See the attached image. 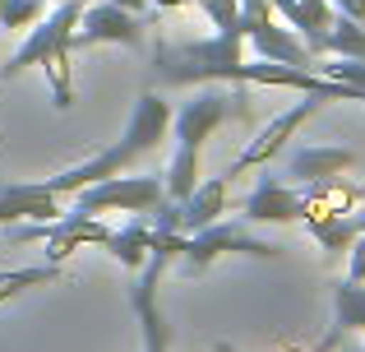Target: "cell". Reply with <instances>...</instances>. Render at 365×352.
<instances>
[{
    "instance_id": "11",
    "label": "cell",
    "mask_w": 365,
    "mask_h": 352,
    "mask_svg": "<svg viewBox=\"0 0 365 352\" xmlns=\"http://www.w3.org/2000/svg\"><path fill=\"white\" fill-rule=\"evenodd\" d=\"M167 130H171V107L158 98V93H143V98L134 102L130 126H125L120 139L134 149V158H139V154H153V149L167 139Z\"/></svg>"
},
{
    "instance_id": "7",
    "label": "cell",
    "mask_w": 365,
    "mask_h": 352,
    "mask_svg": "<svg viewBox=\"0 0 365 352\" xmlns=\"http://www.w3.org/2000/svg\"><path fill=\"white\" fill-rule=\"evenodd\" d=\"M245 223H301L305 218V186H287L277 176H264L241 204Z\"/></svg>"
},
{
    "instance_id": "25",
    "label": "cell",
    "mask_w": 365,
    "mask_h": 352,
    "mask_svg": "<svg viewBox=\"0 0 365 352\" xmlns=\"http://www.w3.org/2000/svg\"><path fill=\"white\" fill-rule=\"evenodd\" d=\"M111 5H120V9H130V14H143V9H148V0H111Z\"/></svg>"
},
{
    "instance_id": "31",
    "label": "cell",
    "mask_w": 365,
    "mask_h": 352,
    "mask_svg": "<svg viewBox=\"0 0 365 352\" xmlns=\"http://www.w3.org/2000/svg\"><path fill=\"white\" fill-rule=\"evenodd\" d=\"M361 102H365V93H361Z\"/></svg>"
},
{
    "instance_id": "2",
    "label": "cell",
    "mask_w": 365,
    "mask_h": 352,
    "mask_svg": "<svg viewBox=\"0 0 365 352\" xmlns=\"http://www.w3.org/2000/svg\"><path fill=\"white\" fill-rule=\"evenodd\" d=\"M83 5H88V0H65V5H56L51 14L37 19V24L28 28L24 46L0 65V79H14V74L28 70V65H42L46 56H56V51H74V28H79Z\"/></svg>"
},
{
    "instance_id": "18",
    "label": "cell",
    "mask_w": 365,
    "mask_h": 352,
    "mask_svg": "<svg viewBox=\"0 0 365 352\" xmlns=\"http://www.w3.org/2000/svg\"><path fill=\"white\" fill-rule=\"evenodd\" d=\"M305 227H310V236L324 246V255H342V251H351V241H356L351 213H329V218H314V223H305Z\"/></svg>"
},
{
    "instance_id": "16",
    "label": "cell",
    "mask_w": 365,
    "mask_h": 352,
    "mask_svg": "<svg viewBox=\"0 0 365 352\" xmlns=\"http://www.w3.org/2000/svg\"><path fill=\"white\" fill-rule=\"evenodd\" d=\"M195 186H199V149L176 144V154H171V163H167V176H162V195L180 204Z\"/></svg>"
},
{
    "instance_id": "28",
    "label": "cell",
    "mask_w": 365,
    "mask_h": 352,
    "mask_svg": "<svg viewBox=\"0 0 365 352\" xmlns=\"http://www.w3.org/2000/svg\"><path fill=\"white\" fill-rule=\"evenodd\" d=\"M213 352H236V348L227 343V338H217V343H213Z\"/></svg>"
},
{
    "instance_id": "5",
    "label": "cell",
    "mask_w": 365,
    "mask_h": 352,
    "mask_svg": "<svg viewBox=\"0 0 365 352\" xmlns=\"http://www.w3.org/2000/svg\"><path fill=\"white\" fill-rule=\"evenodd\" d=\"M319 107H324V98H314V93H301V102H292L287 111H277V116L268 121V126H264V130H259V135L241 149V158H236V163L227 167V181L241 176L245 167H264V163H273V158L287 149V139H292L296 130H301V126H305V121H310Z\"/></svg>"
},
{
    "instance_id": "20",
    "label": "cell",
    "mask_w": 365,
    "mask_h": 352,
    "mask_svg": "<svg viewBox=\"0 0 365 352\" xmlns=\"http://www.w3.org/2000/svg\"><path fill=\"white\" fill-rule=\"evenodd\" d=\"M37 19H42V0H5L0 5V28H9V33H28Z\"/></svg>"
},
{
    "instance_id": "21",
    "label": "cell",
    "mask_w": 365,
    "mask_h": 352,
    "mask_svg": "<svg viewBox=\"0 0 365 352\" xmlns=\"http://www.w3.org/2000/svg\"><path fill=\"white\" fill-rule=\"evenodd\" d=\"M199 9L208 14V24H213L217 33L241 28V0H199Z\"/></svg>"
},
{
    "instance_id": "8",
    "label": "cell",
    "mask_w": 365,
    "mask_h": 352,
    "mask_svg": "<svg viewBox=\"0 0 365 352\" xmlns=\"http://www.w3.org/2000/svg\"><path fill=\"white\" fill-rule=\"evenodd\" d=\"M232 102H236V93H217V89H204L199 98H190L185 107L176 111V144L204 149L208 139H213V130L232 116Z\"/></svg>"
},
{
    "instance_id": "4",
    "label": "cell",
    "mask_w": 365,
    "mask_h": 352,
    "mask_svg": "<svg viewBox=\"0 0 365 352\" xmlns=\"http://www.w3.org/2000/svg\"><path fill=\"white\" fill-rule=\"evenodd\" d=\"M222 255H255V260H273L277 255V246L273 241H259L255 232H245V227H236V223H208V227H199V232H190L185 236V269L190 273H204L213 260H222Z\"/></svg>"
},
{
    "instance_id": "14",
    "label": "cell",
    "mask_w": 365,
    "mask_h": 352,
    "mask_svg": "<svg viewBox=\"0 0 365 352\" xmlns=\"http://www.w3.org/2000/svg\"><path fill=\"white\" fill-rule=\"evenodd\" d=\"M333 316H338V334H356L365 329V283L333 278Z\"/></svg>"
},
{
    "instance_id": "19",
    "label": "cell",
    "mask_w": 365,
    "mask_h": 352,
    "mask_svg": "<svg viewBox=\"0 0 365 352\" xmlns=\"http://www.w3.org/2000/svg\"><path fill=\"white\" fill-rule=\"evenodd\" d=\"M42 70H46V89H51V107H56V111H70V107H74V70H70V51L46 56Z\"/></svg>"
},
{
    "instance_id": "13",
    "label": "cell",
    "mask_w": 365,
    "mask_h": 352,
    "mask_svg": "<svg viewBox=\"0 0 365 352\" xmlns=\"http://www.w3.org/2000/svg\"><path fill=\"white\" fill-rule=\"evenodd\" d=\"M107 251H111V260H116L120 269L139 273L143 260H148V251H153V223H148V213H130V218H125V227H116V232L107 236Z\"/></svg>"
},
{
    "instance_id": "23",
    "label": "cell",
    "mask_w": 365,
    "mask_h": 352,
    "mask_svg": "<svg viewBox=\"0 0 365 352\" xmlns=\"http://www.w3.org/2000/svg\"><path fill=\"white\" fill-rule=\"evenodd\" d=\"M301 5H305V14L314 19V28H319V33L333 24V5H329V0H301ZM319 56H324V51H319Z\"/></svg>"
},
{
    "instance_id": "30",
    "label": "cell",
    "mask_w": 365,
    "mask_h": 352,
    "mask_svg": "<svg viewBox=\"0 0 365 352\" xmlns=\"http://www.w3.org/2000/svg\"><path fill=\"white\" fill-rule=\"evenodd\" d=\"M56 5H65V0H56Z\"/></svg>"
},
{
    "instance_id": "29",
    "label": "cell",
    "mask_w": 365,
    "mask_h": 352,
    "mask_svg": "<svg viewBox=\"0 0 365 352\" xmlns=\"http://www.w3.org/2000/svg\"><path fill=\"white\" fill-rule=\"evenodd\" d=\"M282 352H301V348H282Z\"/></svg>"
},
{
    "instance_id": "17",
    "label": "cell",
    "mask_w": 365,
    "mask_h": 352,
    "mask_svg": "<svg viewBox=\"0 0 365 352\" xmlns=\"http://www.w3.org/2000/svg\"><path fill=\"white\" fill-rule=\"evenodd\" d=\"M65 273V264H28V269H0V306L5 301H14L19 292H28V288H46V283H56Z\"/></svg>"
},
{
    "instance_id": "1",
    "label": "cell",
    "mask_w": 365,
    "mask_h": 352,
    "mask_svg": "<svg viewBox=\"0 0 365 352\" xmlns=\"http://www.w3.org/2000/svg\"><path fill=\"white\" fill-rule=\"evenodd\" d=\"M241 61H245V37L241 28H232V33L204 37V42H176V46L162 42L153 70L162 84H213V79L236 84Z\"/></svg>"
},
{
    "instance_id": "33",
    "label": "cell",
    "mask_w": 365,
    "mask_h": 352,
    "mask_svg": "<svg viewBox=\"0 0 365 352\" xmlns=\"http://www.w3.org/2000/svg\"><path fill=\"white\" fill-rule=\"evenodd\" d=\"M0 5H5V0H0Z\"/></svg>"
},
{
    "instance_id": "10",
    "label": "cell",
    "mask_w": 365,
    "mask_h": 352,
    "mask_svg": "<svg viewBox=\"0 0 365 352\" xmlns=\"http://www.w3.org/2000/svg\"><path fill=\"white\" fill-rule=\"evenodd\" d=\"M356 167V154L338 144H305L287 158V181L292 186H319V181H338L342 172Z\"/></svg>"
},
{
    "instance_id": "24",
    "label": "cell",
    "mask_w": 365,
    "mask_h": 352,
    "mask_svg": "<svg viewBox=\"0 0 365 352\" xmlns=\"http://www.w3.org/2000/svg\"><path fill=\"white\" fill-rule=\"evenodd\" d=\"M338 14H347V19H356V24H365V0H329Z\"/></svg>"
},
{
    "instance_id": "12",
    "label": "cell",
    "mask_w": 365,
    "mask_h": 352,
    "mask_svg": "<svg viewBox=\"0 0 365 352\" xmlns=\"http://www.w3.org/2000/svg\"><path fill=\"white\" fill-rule=\"evenodd\" d=\"M227 186L232 181L227 176H213V181H199L195 190H190L185 199H180V232H199V227L217 223V218L227 213Z\"/></svg>"
},
{
    "instance_id": "26",
    "label": "cell",
    "mask_w": 365,
    "mask_h": 352,
    "mask_svg": "<svg viewBox=\"0 0 365 352\" xmlns=\"http://www.w3.org/2000/svg\"><path fill=\"white\" fill-rule=\"evenodd\" d=\"M148 5H158V9H180V5H195V0H148Z\"/></svg>"
},
{
    "instance_id": "15",
    "label": "cell",
    "mask_w": 365,
    "mask_h": 352,
    "mask_svg": "<svg viewBox=\"0 0 365 352\" xmlns=\"http://www.w3.org/2000/svg\"><path fill=\"white\" fill-rule=\"evenodd\" d=\"M324 56H351V61H365V24H356V19L338 14L333 9V24L324 28Z\"/></svg>"
},
{
    "instance_id": "22",
    "label": "cell",
    "mask_w": 365,
    "mask_h": 352,
    "mask_svg": "<svg viewBox=\"0 0 365 352\" xmlns=\"http://www.w3.org/2000/svg\"><path fill=\"white\" fill-rule=\"evenodd\" d=\"M347 255H351V260H347V278H351V283H365V232L351 241Z\"/></svg>"
},
{
    "instance_id": "6",
    "label": "cell",
    "mask_w": 365,
    "mask_h": 352,
    "mask_svg": "<svg viewBox=\"0 0 365 352\" xmlns=\"http://www.w3.org/2000/svg\"><path fill=\"white\" fill-rule=\"evenodd\" d=\"M143 28L139 14L111 5V0H88L79 14V28H74V51L79 46H98V42H116V46H139Z\"/></svg>"
},
{
    "instance_id": "32",
    "label": "cell",
    "mask_w": 365,
    "mask_h": 352,
    "mask_svg": "<svg viewBox=\"0 0 365 352\" xmlns=\"http://www.w3.org/2000/svg\"><path fill=\"white\" fill-rule=\"evenodd\" d=\"M356 352H365V348H356Z\"/></svg>"
},
{
    "instance_id": "34",
    "label": "cell",
    "mask_w": 365,
    "mask_h": 352,
    "mask_svg": "<svg viewBox=\"0 0 365 352\" xmlns=\"http://www.w3.org/2000/svg\"><path fill=\"white\" fill-rule=\"evenodd\" d=\"M195 5H199V0H195Z\"/></svg>"
},
{
    "instance_id": "3",
    "label": "cell",
    "mask_w": 365,
    "mask_h": 352,
    "mask_svg": "<svg viewBox=\"0 0 365 352\" xmlns=\"http://www.w3.org/2000/svg\"><path fill=\"white\" fill-rule=\"evenodd\" d=\"M74 213H153L162 199V181L158 176H107V181H93V186L74 190Z\"/></svg>"
},
{
    "instance_id": "27",
    "label": "cell",
    "mask_w": 365,
    "mask_h": 352,
    "mask_svg": "<svg viewBox=\"0 0 365 352\" xmlns=\"http://www.w3.org/2000/svg\"><path fill=\"white\" fill-rule=\"evenodd\" d=\"M351 223H356V236L365 232V208H361V213H351Z\"/></svg>"
},
{
    "instance_id": "9",
    "label": "cell",
    "mask_w": 365,
    "mask_h": 352,
    "mask_svg": "<svg viewBox=\"0 0 365 352\" xmlns=\"http://www.w3.org/2000/svg\"><path fill=\"white\" fill-rule=\"evenodd\" d=\"M61 213H65L61 195L42 190V181L0 186V227H9V223H56Z\"/></svg>"
}]
</instances>
